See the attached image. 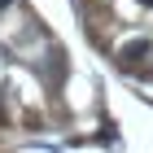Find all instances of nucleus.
Wrapping results in <instances>:
<instances>
[{
    "mask_svg": "<svg viewBox=\"0 0 153 153\" xmlns=\"http://www.w3.org/2000/svg\"><path fill=\"white\" fill-rule=\"evenodd\" d=\"M149 53H153L149 39H131V44H123V53H118V57H123V66H136V61H144Z\"/></svg>",
    "mask_w": 153,
    "mask_h": 153,
    "instance_id": "1",
    "label": "nucleus"
},
{
    "mask_svg": "<svg viewBox=\"0 0 153 153\" xmlns=\"http://www.w3.org/2000/svg\"><path fill=\"white\" fill-rule=\"evenodd\" d=\"M140 4H153V0H140Z\"/></svg>",
    "mask_w": 153,
    "mask_h": 153,
    "instance_id": "2",
    "label": "nucleus"
},
{
    "mask_svg": "<svg viewBox=\"0 0 153 153\" xmlns=\"http://www.w3.org/2000/svg\"><path fill=\"white\" fill-rule=\"evenodd\" d=\"M0 4H9V0H0Z\"/></svg>",
    "mask_w": 153,
    "mask_h": 153,
    "instance_id": "3",
    "label": "nucleus"
},
{
    "mask_svg": "<svg viewBox=\"0 0 153 153\" xmlns=\"http://www.w3.org/2000/svg\"><path fill=\"white\" fill-rule=\"evenodd\" d=\"M0 118H4V109H0Z\"/></svg>",
    "mask_w": 153,
    "mask_h": 153,
    "instance_id": "4",
    "label": "nucleus"
}]
</instances>
